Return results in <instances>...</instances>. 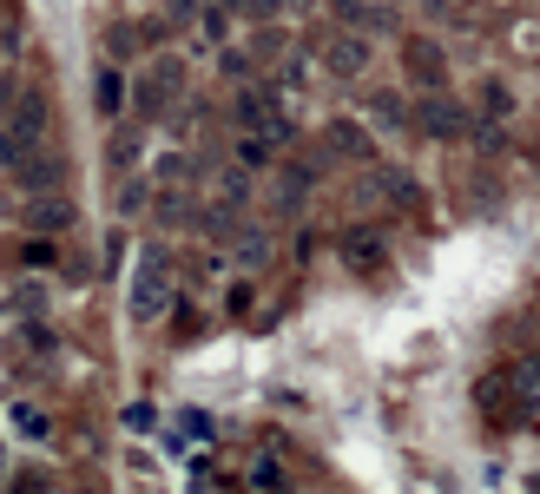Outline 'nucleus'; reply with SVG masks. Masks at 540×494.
I'll return each instance as SVG.
<instances>
[{"label":"nucleus","mask_w":540,"mask_h":494,"mask_svg":"<svg viewBox=\"0 0 540 494\" xmlns=\"http://www.w3.org/2000/svg\"><path fill=\"white\" fill-rule=\"evenodd\" d=\"M198 33H205V47H218L224 33H231V14H224V7H205V14H198Z\"/></svg>","instance_id":"4468645a"},{"label":"nucleus","mask_w":540,"mask_h":494,"mask_svg":"<svg viewBox=\"0 0 540 494\" xmlns=\"http://www.w3.org/2000/svg\"><path fill=\"white\" fill-rule=\"evenodd\" d=\"M14 422H20V435H33V442L47 435V415H40V409H14Z\"/></svg>","instance_id":"dca6fc26"},{"label":"nucleus","mask_w":540,"mask_h":494,"mask_svg":"<svg viewBox=\"0 0 540 494\" xmlns=\"http://www.w3.org/2000/svg\"><path fill=\"white\" fill-rule=\"evenodd\" d=\"M303 192H310V165H290L284 185H277V205H284V211H303Z\"/></svg>","instance_id":"9b49d317"},{"label":"nucleus","mask_w":540,"mask_h":494,"mask_svg":"<svg viewBox=\"0 0 540 494\" xmlns=\"http://www.w3.org/2000/svg\"><path fill=\"white\" fill-rule=\"evenodd\" d=\"M93 106H99V119H119V112H126V73H119V66H106V73H99Z\"/></svg>","instance_id":"6e6552de"},{"label":"nucleus","mask_w":540,"mask_h":494,"mask_svg":"<svg viewBox=\"0 0 540 494\" xmlns=\"http://www.w3.org/2000/svg\"><path fill=\"white\" fill-rule=\"evenodd\" d=\"M369 119H382V126L396 132L402 119H409V112H402V99H396V93H376V99H369Z\"/></svg>","instance_id":"ddd939ff"},{"label":"nucleus","mask_w":540,"mask_h":494,"mask_svg":"<svg viewBox=\"0 0 540 494\" xmlns=\"http://www.w3.org/2000/svg\"><path fill=\"white\" fill-rule=\"evenodd\" d=\"M218 66L231 73V80H244V73H251V53H244V47H224V53H218Z\"/></svg>","instance_id":"2eb2a0df"},{"label":"nucleus","mask_w":540,"mask_h":494,"mask_svg":"<svg viewBox=\"0 0 540 494\" xmlns=\"http://www.w3.org/2000/svg\"><path fill=\"white\" fill-rule=\"evenodd\" d=\"M33 224H40V231H66V224H73V205H66V198H33Z\"/></svg>","instance_id":"9d476101"},{"label":"nucleus","mask_w":540,"mask_h":494,"mask_svg":"<svg viewBox=\"0 0 540 494\" xmlns=\"http://www.w3.org/2000/svg\"><path fill=\"white\" fill-rule=\"evenodd\" d=\"M415 126H422V139H461V132H468V112L435 86V93L422 99V112H415Z\"/></svg>","instance_id":"7ed1b4c3"},{"label":"nucleus","mask_w":540,"mask_h":494,"mask_svg":"<svg viewBox=\"0 0 540 494\" xmlns=\"http://www.w3.org/2000/svg\"><path fill=\"white\" fill-rule=\"evenodd\" d=\"M251 481H257V488H264V481L277 488V481H284V468H277V462H257V468H251Z\"/></svg>","instance_id":"f3484780"},{"label":"nucleus","mask_w":540,"mask_h":494,"mask_svg":"<svg viewBox=\"0 0 540 494\" xmlns=\"http://www.w3.org/2000/svg\"><path fill=\"white\" fill-rule=\"evenodd\" d=\"M238 126L244 132L277 126V93H270V86H244V93H238Z\"/></svg>","instance_id":"0eeeda50"},{"label":"nucleus","mask_w":540,"mask_h":494,"mask_svg":"<svg viewBox=\"0 0 540 494\" xmlns=\"http://www.w3.org/2000/svg\"><path fill=\"white\" fill-rule=\"evenodd\" d=\"M0 86H7V80H0ZM0 99H7V93H0Z\"/></svg>","instance_id":"6ab92c4d"},{"label":"nucleus","mask_w":540,"mask_h":494,"mask_svg":"<svg viewBox=\"0 0 540 494\" xmlns=\"http://www.w3.org/2000/svg\"><path fill=\"white\" fill-rule=\"evenodd\" d=\"M224 7H244V14H251V0H224Z\"/></svg>","instance_id":"a211bd4d"},{"label":"nucleus","mask_w":540,"mask_h":494,"mask_svg":"<svg viewBox=\"0 0 540 494\" xmlns=\"http://www.w3.org/2000/svg\"><path fill=\"white\" fill-rule=\"evenodd\" d=\"M402 73H409V86H422V93H435V86L448 80V60L435 40H409L402 47Z\"/></svg>","instance_id":"39448f33"},{"label":"nucleus","mask_w":540,"mask_h":494,"mask_svg":"<svg viewBox=\"0 0 540 494\" xmlns=\"http://www.w3.org/2000/svg\"><path fill=\"white\" fill-rule=\"evenodd\" d=\"M481 106H488L494 119H508V112H514V93H508V80H481Z\"/></svg>","instance_id":"f8f14e48"},{"label":"nucleus","mask_w":540,"mask_h":494,"mask_svg":"<svg viewBox=\"0 0 540 494\" xmlns=\"http://www.w3.org/2000/svg\"><path fill=\"white\" fill-rule=\"evenodd\" d=\"M14 172H20V192L40 198V192H53V185L66 178V159H60V152H47V145H33V152L14 165Z\"/></svg>","instance_id":"423d86ee"},{"label":"nucleus","mask_w":540,"mask_h":494,"mask_svg":"<svg viewBox=\"0 0 540 494\" xmlns=\"http://www.w3.org/2000/svg\"><path fill=\"white\" fill-rule=\"evenodd\" d=\"M178 93H185V60H178V53H165V60L145 66V80H139V112H145V119H165V112L178 106Z\"/></svg>","instance_id":"f257e3e1"},{"label":"nucleus","mask_w":540,"mask_h":494,"mask_svg":"<svg viewBox=\"0 0 540 494\" xmlns=\"http://www.w3.org/2000/svg\"><path fill=\"white\" fill-rule=\"evenodd\" d=\"M330 152H336V159H363V152H369V132L356 126V119H336V126H330Z\"/></svg>","instance_id":"1a4fd4ad"},{"label":"nucleus","mask_w":540,"mask_h":494,"mask_svg":"<svg viewBox=\"0 0 540 494\" xmlns=\"http://www.w3.org/2000/svg\"><path fill=\"white\" fill-rule=\"evenodd\" d=\"M317 60H323L330 80H363V73H369V40H363V33H330Z\"/></svg>","instance_id":"f03ea898"},{"label":"nucleus","mask_w":540,"mask_h":494,"mask_svg":"<svg viewBox=\"0 0 540 494\" xmlns=\"http://www.w3.org/2000/svg\"><path fill=\"white\" fill-rule=\"evenodd\" d=\"M165 290H172V277H165V257L152 251L139 264V284H132V317L152 323V317H159V303H165Z\"/></svg>","instance_id":"20e7f679"}]
</instances>
